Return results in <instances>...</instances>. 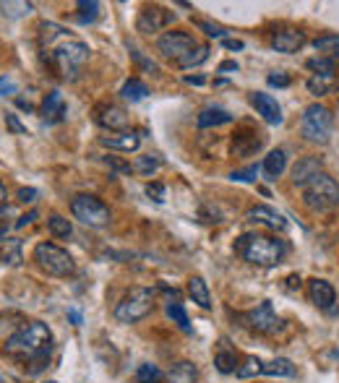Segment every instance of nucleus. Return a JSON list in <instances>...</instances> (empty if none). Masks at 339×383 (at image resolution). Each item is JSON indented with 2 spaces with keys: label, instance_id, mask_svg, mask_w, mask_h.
<instances>
[{
  "label": "nucleus",
  "instance_id": "nucleus-1",
  "mask_svg": "<svg viewBox=\"0 0 339 383\" xmlns=\"http://www.w3.org/2000/svg\"><path fill=\"white\" fill-rule=\"evenodd\" d=\"M39 40H42V47L47 53V60L58 68V73L63 79H76V73L89 60V45H84L81 40L71 37L58 24L42 21L39 24Z\"/></svg>",
  "mask_w": 339,
  "mask_h": 383
},
{
  "label": "nucleus",
  "instance_id": "nucleus-2",
  "mask_svg": "<svg viewBox=\"0 0 339 383\" xmlns=\"http://www.w3.org/2000/svg\"><path fill=\"white\" fill-rule=\"evenodd\" d=\"M235 253L253 266H277L287 256L285 240L274 238V235H264V232H246L235 240Z\"/></svg>",
  "mask_w": 339,
  "mask_h": 383
},
{
  "label": "nucleus",
  "instance_id": "nucleus-3",
  "mask_svg": "<svg viewBox=\"0 0 339 383\" xmlns=\"http://www.w3.org/2000/svg\"><path fill=\"white\" fill-rule=\"evenodd\" d=\"M52 347V331L47 329V323L42 321H32L24 323L13 336L5 339V355L11 357H37L42 352H47Z\"/></svg>",
  "mask_w": 339,
  "mask_h": 383
},
{
  "label": "nucleus",
  "instance_id": "nucleus-4",
  "mask_svg": "<svg viewBox=\"0 0 339 383\" xmlns=\"http://www.w3.org/2000/svg\"><path fill=\"white\" fill-rule=\"evenodd\" d=\"M303 203L311 209V212H329L339 206V183L326 175V172H318L311 183L303 188Z\"/></svg>",
  "mask_w": 339,
  "mask_h": 383
},
{
  "label": "nucleus",
  "instance_id": "nucleus-5",
  "mask_svg": "<svg viewBox=\"0 0 339 383\" xmlns=\"http://www.w3.org/2000/svg\"><path fill=\"white\" fill-rule=\"evenodd\" d=\"M34 261H37L39 269H42L45 274H50V277L68 279L76 274V261H73V256L68 251H63L60 245H55V243H39L37 248H34Z\"/></svg>",
  "mask_w": 339,
  "mask_h": 383
},
{
  "label": "nucleus",
  "instance_id": "nucleus-6",
  "mask_svg": "<svg viewBox=\"0 0 339 383\" xmlns=\"http://www.w3.org/2000/svg\"><path fill=\"white\" fill-rule=\"evenodd\" d=\"M156 292L149 287H133V290L115 305V321L117 323H136L152 313L154 308Z\"/></svg>",
  "mask_w": 339,
  "mask_h": 383
},
{
  "label": "nucleus",
  "instance_id": "nucleus-7",
  "mask_svg": "<svg viewBox=\"0 0 339 383\" xmlns=\"http://www.w3.org/2000/svg\"><path fill=\"white\" fill-rule=\"evenodd\" d=\"M331 125H334V118H331L329 107H324V105L305 107L303 120H300L303 138L311 141V144H318V146L329 144V138H331Z\"/></svg>",
  "mask_w": 339,
  "mask_h": 383
},
{
  "label": "nucleus",
  "instance_id": "nucleus-8",
  "mask_svg": "<svg viewBox=\"0 0 339 383\" xmlns=\"http://www.w3.org/2000/svg\"><path fill=\"white\" fill-rule=\"evenodd\" d=\"M71 214H73V219H78L81 225H89V227H107L110 219H113L110 206L102 203L100 199H94V196H86V193H81V196H76V199L71 201Z\"/></svg>",
  "mask_w": 339,
  "mask_h": 383
},
{
  "label": "nucleus",
  "instance_id": "nucleus-9",
  "mask_svg": "<svg viewBox=\"0 0 339 383\" xmlns=\"http://www.w3.org/2000/svg\"><path fill=\"white\" fill-rule=\"evenodd\" d=\"M198 45L196 40L188 34V32H180V29H175V32H165L159 40H156V50L162 53V58H167V60H178L180 63L185 55L196 50Z\"/></svg>",
  "mask_w": 339,
  "mask_h": 383
},
{
  "label": "nucleus",
  "instance_id": "nucleus-10",
  "mask_svg": "<svg viewBox=\"0 0 339 383\" xmlns=\"http://www.w3.org/2000/svg\"><path fill=\"white\" fill-rule=\"evenodd\" d=\"M175 21V14L162 8V5H146L139 18H136V32L141 34H154V32H162L165 27H170Z\"/></svg>",
  "mask_w": 339,
  "mask_h": 383
},
{
  "label": "nucleus",
  "instance_id": "nucleus-11",
  "mask_svg": "<svg viewBox=\"0 0 339 383\" xmlns=\"http://www.w3.org/2000/svg\"><path fill=\"white\" fill-rule=\"evenodd\" d=\"M94 120H97V125L107 128L110 133H120L128 128V115H126L123 107H117V105L94 107Z\"/></svg>",
  "mask_w": 339,
  "mask_h": 383
},
{
  "label": "nucleus",
  "instance_id": "nucleus-12",
  "mask_svg": "<svg viewBox=\"0 0 339 383\" xmlns=\"http://www.w3.org/2000/svg\"><path fill=\"white\" fill-rule=\"evenodd\" d=\"M246 321H248V326L253 331H259V334H272V331H277V326H279V318H277L269 300H264L259 308H253L246 316Z\"/></svg>",
  "mask_w": 339,
  "mask_h": 383
},
{
  "label": "nucleus",
  "instance_id": "nucleus-13",
  "mask_svg": "<svg viewBox=\"0 0 339 383\" xmlns=\"http://www.w3.org/2000/svg\"><path fill=\"white\" fill-rule=\"evenodd\" d=\"M250 105L256 107V112H259L269 125H279V123H282V107H279V102L274 99L272 94H264V92L250 94Z\"/></svg>",
  "mask_w": 339,
  "mask_h": 383
},
{
  "label": "nucleus",
  "instance_id": "nucleus-14",
  "mask_svg": "<svg viewBox=\"0 0 339 383\" xmlns=\"http://www.w3.org/2000/svg\"><path fill=\"white\" fill-rule=\"evenodd\" d=\"M246 219L248 222H253V225H266V227H272V230H279V232L287 230L285 217L277 212V209H272V206H266V203H259V206L248 209Z\"/></svg>",
  "mask_w": 339,
  "mask_h": 383
},
{
  "label": "nucleus",
  "instance_id": "nucleus-15",
  "mask_svg": "<svg viewBox=\"0 0 339 383\" xmlns=\"http://www.w3.org/2000/svg\"><path fill=\"white\" fill-rule=\"evenodd\" d=\"M308 295H311V303L316 308H321V310H331L334 303H337V292L326 279H311L308 282Z\"/></svg>",
  "mask_w": 339,
  "mask_h": 383
},
{
  "label": "nucleus",
  "instance_id": "nucleus-16",
  "mask_svg": "<svg viewBox=\"0 0 339 383\" xmlns=\"http://www.w3.org/2000/svg\"><path fill=\"white\" fill-rule=\"evenodd\" d=\"M303 45H305V34L298 32V29H279V32L272 34V47L277 53H298Z\"/></svg>",
  "mask_w": 339,
  "mask_h": 383
},
{
  "label": "nucleus",
  "instance_id": "nucleus-17",
  "mask_svg": "<svg viewBox=\"0 0 339 383\" xmlns=\"http://www.w3.org/2000/svg\"><path fill=\"white\" fill-rule=\"evenodd\" d=\"M264 146V136L259 131H240L233 138V157H253Z\"/></svg>",
  "mask_w": 339,
  "mask_h": 383
},
{
  "label": "nucleus",
  "instance_id": "nucleus-18",
  "mask_svg": "<svg viewBox=\"0 0 339 383\" xmlns=\"http://www.w3.org/2000/svg\"><path fill=\"white\" fill-rule=\"evenodd\" d=\"M318 172H321V159L318 157H303V159H298V164L292 167V183L305 188V185L311 183Z\"/></svg>",
  "mask_w": 339,
  "mask_h": 383
},
{
  "label": "nucleus",
  "instance_id": "nucleus-19",
  "mask_svg": "<svg viewBox=\"0 0 339 383\" xmlns=\"http://www.w3.org/2000/svg\"><path fill=\"white\" fill-rule=\"evenodd\" d=\"M100 144L107 146V149H117V151H136L141 146V138L130 131H120V133H110V136H102Z\"/></svg>",
  "mask_w": 339,
  "mask_h": 383
},
{
  "label": "nucleus",
  "instance_id": "nucleus-20",
  "mask_svg": "<svg viewBox=\"0 0 339 383\" xmlns=\"http://www.w3.org/2000/svg\"><path fill=\"white\" fill-rule=\"evenodd\" d=\"M63 115H65L63 94L50 92L45 97V102H42V118L47 120V123H58V120H63Z\"/></svg>",
  "mask_w": 339,
  "mask_h": 383
},
{
  "label": "nucleus",
  "instance_id": "nucleus-21",
  "mask_svg": "<svg viewBox=\"0 0 339 383\" xmlns=\"http://www.w3.org/2000/svg\"><path fill=\"white\" fill-rule=\"evenodd\" d=\"M287 167V151L285 149H274L269 151V157L264 159V164H261V170L266 175V180H277Z\"/></svg>",
  "mask_w": 339,
  "mask_h": 383
},
{
  "label": "nucleus",
  "instance_id": "nucleus-22",
  "mask_svg": "<svg viewBox=\"0 0 339 383\" xmlns=\"http://www.w3.org/2000/svg\"><path fill=\"white\" fill-rule=\"evenodd\" d=\"M224 123H233V115L222 107H204L198 112V128H217V125H224Z\"/></svg>",
  "mask_w": 339,
  "mask_h": 383
},
{
  "label": "nucleus",
  "instance_id": "nucleus-23",
  "mask_svg": "<svg viewBox=\"0 0 339 383\" xmlns=\"http://www.w3.org/2000/svg\"><path fill=\"white\" fill-rule=\"evenodd\" d=\"M196 378H198V370H196V365L194 362H188V360L175 362L167 373L170 383H196Z\"/></svg>",
  "mask_w": 339,
  "mask_h": 383
},
{
  "label": "nucleus",
  "instance_id": "nucleus-24",
  "mask_svg": "<svg viewBox=\"0 0 339 383\" xmlns=\"http://www.w3.org/2000/svg\"><path fill=\"white\" fill-rule=\"evenodd\" d=\"M305 86H308V92L316 94V97H324V94H329L337 86V73H313Z\"/></svg>",
  "mask_w": 339,
  "mask_h": 383
},
{
  "label": "nucleus",
  "instance_id": "nucleus-25",
  "mask_svg": "<svg viewBox=\"0 0 339 383\" xmlns=\"http://www.w3.org/2000/svg\"><path fill=\"white\" fill-rule=\"evenodd\" d=\"M188 295L194 297V303L198 305V308H204V310H209V308H211V295H209L207 282H204L201 277H191V279H188Z\"/></svg>",
  "mask_w": 339,
  "mask_h": 383
},
{
  "label": "nucleus",
  "instance_id": "nucleus-26",
  "mask_svg": "<svg viewBox=\"0 0 339 383\" xmlns=\"http://www.w3.org/2000/svg\"><path fill=\"white\" fill-rule=\"evenodd\" d=\"M0 261L8 266L21 264V240H16V238L3 240V243H0Z\"/></svg>",
  "mask_w": 339,
  "mask_h": 383
},
{
  "label": "nucleus",
  "instance_id": "nucleus-27",
  "mask_svg": "<svg viewBox=\"0 0 339 383\" xmlns=\"http://www.w3.org/2000/svg\"><path fill=\"white\" fill-rule=\"evenodd\" d=\"M146 94H149V86L139 79H128L123 84V89H120V97L128 99V102H141Z\"/></svg>",
  "mask_w": 339,
  "mask_h": 383
},
{
  "label": "nucleus",
  "instance_id": "nucleus-28",
  "mask_svg": "<svg viewBox=\"0 0 339 383\" xmlns=\"http://www.w3.org/2000/svg\"><path fill=\"white\" fill-rule=\"evenodd\" d=\"M214 365H217V370H220V373L230 375V373H237V357H235L233 349L222 347L220 352L214 355Z\"/></svg>",
  "mask_w": 339,
  "mask_h": 383
},
{
  "label": "nucleus",
  "instance_id": "nucleus-29",
  "mask_svg": "<svg viewBox=\"0 0 339 383\" xmlns=\"http://www.w3.org/2000/svg\"><path fill=\"white\" fill-rule=\"evenodd\" d=\"M165 310H167V316L172 318V323H175L178 329L185 331V334L191 331V321H188V313H185V308H183V305H180V300H175V303L170 300L167 308H165Z\"/></svg>",
  "mask_w": 339,
  "mask_h": 383
},
{
  "label": "nucleus",
  "instance_id": "nucleus-30",
  "mask_svg": "<svg viewBox=\"0 0 339 383\" xmlns=\"http://www.w3.org/2000/svg\"><path fill=\"white\" fill-rule=\"evenodd\" d=\"M47 230H50L58 240H68L71 235H73V227H71V222H68L65 217H60V214H52L50 219H47Z\"/></svg>",
  "mask_w": 339,
  "mask_h": 383
},
{
  "label": "nucleus",
  "instance_id": "nucleus-31",
  "mask_svg": "<svg viewBox=\"0 0 339 383\" xmlns=\"http://www.w3.org/2000/svg\"><path fill=\"white\" fill-rule=\"evenodd\" d=\"M313 47L318 53H324V58H334L339 55V34H324V37H316Z\"/></svg>",
  "mask_w": 339,
  "mask_h": 383
},
{
  "label": "nucleus",
  "instance_id": "nucleus-32",
  "mask_svg": "<svg viewBox=\"0 0 339 383\" xmlns=\"http://www.w3.org/2000/svg\"><path fill=\"white\" fill-rule=\"evenodd\" d=\"M264 373L266 375H285V378H290V375H295V365L287 357H277V360L264 365Z\"/></svg>",
  "mask_w": 339,
  "mask_h": 383
},
{
  "label": "nucleus",
  "instance_id": "nucleus-33",
  "mask_svg": "<svg viewBox=\"0 0 339 383\" xmlns=\"http://www.w3.org/2000/svg\"><path fill=\"white\" fill-rule=\"evenodd\" d=\"M159 157H154V154H143V157L136 159V164H133V172H139V175H143V177H152L156 170H159Z\"/></svg>",
  "mask_w": 339,
  "mask_h": 383
},
{
  "label": "nucleus",
  "instance_id": "nucleus-34",
  "mask_svg": "<svg viewBox=\"0 0 339 383\" xmlns=\"http://www.w3.org/2000/svg\"><path fill=\"white\" fill-rule=\"evenodd\" d=\"M209 53H211V50H209L207 45H201V47H196V50H191V53L185 55L180 63H178V66H180V68H196V66H201V63H207V60H209Z\"/></svg>",
  "mask_w": 339,
  "mask_h": 383
},
{
  "label": "nucleus",
  "instance_id": "nucleus-35",
  "mask_svg": "<svg viewBox=\"0 0 339 383\" xmlns=\"http://www.w3.org/2000/svg\"><path fill=\"white\" fill-rule=\"evenodd\" d=\"M136 381L139 383H159L162 381V370L156 368V365H152V362H143V365H139V370H136Z\"/></svg>",
  "mask_w": 339,
  "mask_h": 383
},
{
  "label": "nucleus",
  "instance_id": "nucleus-36",
  "mask_svg": "<svg viewBox=\"0 0 339 383\" xmlns=\"http://www.w3.org/2000/svg\"><path fill=\"white\" fill-rule=\"evenodd\" d=\"M78 11L81 14L76 16L78 24H89V21H94L97 18V14H100V3H94V0H78Z\"/></svg>",
  "mask_w": 339,
  "mask_h": 383
},
{
  "label": "nucleus",
  "instance_id": "nucleus-37",
  "mask_svg": "<svg viewBox=\"0 0 339 383\" xmlns=\"http://www.w3.org/2000/svg\"><path fill=\"white\" fill-rule=\"evenodd\" d=\"M0 11L8 18H21V16L32 11V3H13V0H8V3H0Z\"/></svg>",
  "mask_w": 339,
  "mask_h": 383
},
{
  "label": "nucleus",
  "instance_id": "nucleus-38",
  "mask_svg": "<svg viewBox=\"0 0 339 383\" xmlns=\"http://www.w3.org/2000/svg\"><path fill=\"white\" fill-rule=\"evenodd\" d=\"M259 373H264V362L259 357H246L243 368H237V378H250V375H259Z\"/></svg>",
  "mask_w": 339,
  "mask_h": 383
},
{
  "label": "nucleus",
  "instance_id": "nucleus-39",
  "mask_svg": "<svg viewBox=\"0 0 339 383\" xmlns=\"http://www.w3.org/2000/svg\"><path fill=\"white\" fill-rule=\"evenodd\" d=\"M305 66L311 68L313 73H334L337 71V63L331 58H311Z\"/></svg>",
  "mask_w": 339,
  "mask_h": 383
},
{
  "label": "nucleus",
  "instance_id": "nucleus-40",
  "mask_svg": "<svg viewBox=\"0 0 339 383\" xmlns=\"http://www.w3.org/2000/svg\"><path fill=\"white\" fill-rule=\"evenodd\" d=\"M196 27L201 29L207 37H214V40H224L227 29L220 27V24H211V21H204V18H196Z\"/></svg>",
  "mask_w": 339,
  "mask_h": 383
},
{
  "label": "nucleus",
  "instance_id": "nucleus-41",
  "mask_svg": "<svg viewBox=\"0 0 339 383\" xmlns=\"http://www.w3.org/2000/svg\"><path fill=\"white\" fill-rule=\"evenodd\" d=\"M256 175H259V164H250L246 170H235L233 175H230V180H235V183H253Z\"/></svg>",
  "mask_w": 339,
  "mask_h": 383
},
{
  "label": "nucleus",
  "instance_id": "nucleus-42",
  "mask_svg": "<svg viewBox=\"0 0 339 383\" xmlns=\"http://www.w3.org/2000/svg\"><path fill=\"white\" fill-rule=\"evenodd\" d=\"M47 362H50V349L47 352H42V355L32 357L29 360V375H37V373H42V370L47 368Z\"/></svg>",
  "mask_w": 339,
  "mask_h": 383
},
{
  "label": "nucleus",
  "instance_id": "nucleus-43",
  "mask_svg": "<svg viewBox=\"0 0 339 383\" xmlns=\"http://www.w3.org/2000/svg\"><path fill=\"white\" fill-rule=\"evenodd\" d=\"M146 196L154 199L156 203H165V199H167V188L162 183H149L146 185Z\"/></svg>",
  "mask_w": 339,
  "mask_h": 383
},
{
  "label": "nucleus",
  "instance_id": "nucleus-44",
  "mask_svg": "<svg viewBox=\"0 0 339 383\" xmlns=\"http://www.w3.org/2000/svg\"><path fill=\"white\" fill-rule=\"evenodd\" d=\"M5 125H8V131L11 133H19V136H26V125L19 120V115L16 112H5Z\"/></svg>",
  "mask_w": 339,
  "mask_h": 383
},
{
  "label": "nucleus",
  "instance_id": "nucleus-45",
  "mask_svg": "<svg viewBox=\"0 0 339 383\" xmlns=\"http://www.w3.org/2000/svg\"><path fill=\"white\" fill-rule=\"evenodd\" d=\"M104 164H107V167H113L115 172H123V175H128V172L133 170L128 162H120L117 157H104Z\"/></svg>",
  "mask_w": 339,
  "mask_h": 383
},
{
  "label": "nucleus",
  "instance_id": "nucleus-46",
  "mask_svg": "<svg viewBox=\"0 0 339 383\" xmlns=\"http://www.w3.org/2000/svg\"><path fill=\"white\" fill-rule=\"evenodd\" d=\"M19 92V84L13 79H0V97H13Z\"/></svg>",
  "mask_w": 339,
  "mask_h": 383
},
{
  "label": "nucleus",
  "instance_id": "nucleus-47",
  "mask_svg": "<svg viewBox=\"0 0 339 383\" xmlns=\"http://www.w3.org/2000/svg\"><path fill=\"white\" fill-rule=\"evenodd\" d=\"M37 188H21V190H19V201H21V203H34V201H37Z\"/></svg>",
  "mask_w": 339,
  "mask_h": 383
},
{
  "label": "nucleus",
  "instance_id": "nucleus-48",
  "mask_svg": "<svg viewBox=\"0 0 339 383\" xmlns=\"http://www.w3.org/2000/svg\"><path fill=\"white\" fill-rule=\"evenodd\" d=\"M266 81H269V86H290V76L287 73H272Z\"/></svg>",
  "mask_w": 339,
  "mask_h": 383
},
{
  "label": "nucleus",
  "instance_id": "nucleus-49",
  "mask_svg": "<svg viewBox=\"0 0 339 383\" xmlns=\"http://www.w3.org/2000/svg\"><path fill=\"white\" fill-rule=\"evenodd\" d=\"M130 55H133V60H136V63H141V66L146 68V71H156V63H152V60H146V58H143V55L139 53V50H133V47H130Z\"/></svg>",
  "mask_w": 339,
  "mask_h": 383
},
{
  "label": "nucleus",
  "instance_id": "nucleus-50",
  "mask_svg": "<svg viewBox=\"0 0 339 383\" xmlns=\"http://www.w3.org/2000/svg\"><path fill=\"white\" fill-rule=\"evenodd\" d=\"M34 219H37V212H29V214H24V217H21L19 222H16V227H26V225H32Z\"/></svg>",
  "mask_w": 339,
  "mask_h": 383
},
{
  "label": "nucleus",
  "instance_id": "nucleus-51",
  "mask_svg": "<svg viewBox=\"0 0 339 383\" xmlns=\"http://www.w3.org/2000/svg\"><path fill=\"white\" fill-rule=\"evenodd\" d=\"M68 318H71V323H73V326H81V310L71 308V310H68Z\"/></svg>",
  "mask_w": 339,
  "mask_h": 383
},
{
  "label": "nucleus",
  "instance_id": "nucleus-52",
  "mask_svg": "<svg viewBox=\"0 0 339 383\" xmlns=\"http://www.w3.org/2000/svg\"><path fill=\"white\" fill-rule=\"evenodd\" d=\"M224 47H227V50H243V42L240 40H224Z\"/></svg>",
  "mask_w": 339,
  "mask_h": 383
},
{
  "label": "nucleus",
  "instance_id": "nucleus-53",
  "mask_svg": "<svg viewBox=\"0 0 339 383\" xmlns=\"http://www.w3.org/2000/svg\"><path fill=\"white\" fill-rule=\"evenodd\" d=\"M224 71H237V63L235 60H224L220 66V73H224Z\"/></svg>",
  "mask_w": 339,
  "mask_h": 383
},
{
  "label": "nucleus",
  "instance_id": "nucleus-54",
  "mask_svg": "<svg viewBox=\"0 0 339 383\" xmlns=\"http://www.w3.org/2000/svg\"><path fill=\"white\" fill-rule=\"evenodd\" d=\"M188 84H191V86H204V76H188Z\"/></svg>",
  "mask_w": 339,
  "mask_h": 383
},
{
  "label": "nucleus",
  "instance_id": "nucleus-55",
  "mask_svg": "<svg viewBox=\"0 0 339 383\" xmlns=\"http://www.w3.org/2000/svg\"><path fill=\"white\" fill-rule=\"evenodd\" d=\"M5 196H8V190H5V185L0 183V203H3V201H5Z\"/></svg>",
  "mask_w": 339,
  "mask_h": 383
},
{
  "label": "nucleus",
  "instance_id": "nucleus-56",
  "mask_svg": "<svg viewBox=\"0 0 339 383\" xmlns=\"http://www.w3.org/2000/svg\"><path fill=\"white\" fill-rule=\"evenodd\" d=\"M287 282H290V287H300V279L298 277H290Z\"/></svg>",
  "mask_w": 339,
  "mask_h": 383
},
{
  "label": "nucleus",
  "instance_id": "nucleus-57",
  "mask_svg": "<svg viewBox=\"0 0 339 383\" xmlns=\"http://www.w3.org/2000/svg\"><path fill=\"white\" fill-rule=\"evenodd\" d=\"M5 232H8V230H5V227L0 225V243H3V240H5Z\"/></svg>",
  "mask_w": 339,
  "mask_h": 383
},
{
  "label": "nucleus",
  "instance_id": "nucleus-58",
  "mask_svg": "<svg viewBox=\"0 0 339 383\" xmlns=\"http://www.w3.org/2000/svg\"><path fill=\"white\" fill-rule=\"evenodd\" d=\"M331 60H334V63H337V66H339V55H334V58H331Z\"/></svg>",
  "mask_w": 339,
  "mask_h": 383
},
{
  "label": "nucleus",
  "instance_id": "nucleus-59",
  "mask_svg": "<svg viewBox=\"0 0 339 383\" xmlns=\"http://www.w3.org/2000/svg\"><path fill=\"white\" fill-rule=\"evenodd\" d=\"M45 383H58V381H45Z\"/></svg>",
  "mask_w": 339,
  "mask_h": 383
}]
</instances>
